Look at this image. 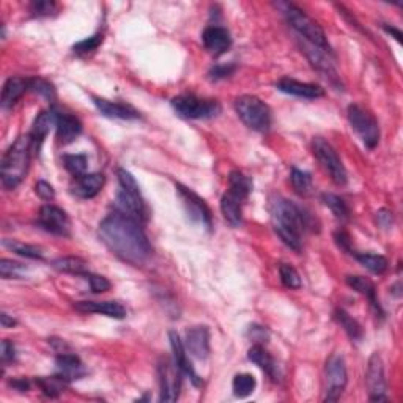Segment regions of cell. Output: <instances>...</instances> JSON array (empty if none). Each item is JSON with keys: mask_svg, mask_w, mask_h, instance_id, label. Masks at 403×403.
<instances>
[{"mask_svg": "<svg viewBox=\"0 0 403 403\" xmlns=\"http://www.w3.org/2000/svg\"><path fill=\"white\" fill-rule=\"evenodd\" d=\"M38 225L57 236H70L71 223L64 209L55 205H44L39 209Z\"/></svg>", "mask_w": 403, "mask_h": 403, "instance_id": "13", "label": "cell"}, {"mask_svg": "<svg viewBox=\"0 0 403 403\" xmlns=\"http://www.w3.org/2000/svg\"><path fill=\"white\" fill-rule=\"evenodd\" d=\"M75 308L84 314H101L118 320L126 317V308L118 301H81Z\"/></svg>", "mask_w": 403, "mask_h": 403, "instance_id": "17", "label": "cell"}, {"mask_svg": "<svg viewBox=\"0 0 403 403\" xmlns=\"http://www.w3.org/2000/svg\"><path fill=\"white\" fill-rule=\"evenodd\" d=\"M104 186L103 174H84L76 177L71 185V194L79 198H93Z\"/></svg>", "mask_w": 403, "mask_h": 403, "instance_id": "21", "label": "cell"}, {"mask_svg": "<svg viewBox=\"0 0 403 403\" xmlns=\"http://www.w3.org/2000/svg\"><path fill=\"white\" fill-rule=\"evenodd\" d=\"M321 198H323V203H325V205L329 209H331L332 214L336 216L337 219H340V221H348V218H350V208H348L347 203H345L344 198H340L336 194H328V192H326V194H323Z\"/></svg>", "mask_w": 403, "mask_h": 403, "instance_id": "35", "label": "cell"}, {"mask_svg": "<svg viewBox=\"0 0 403 403\" xmlns=\"http://www.w3.org/2000/svg\"><path fill=\"white\" fill-rule=\"evenodd\" d=\"M64 166L73 177H81L87 170V156L85 155H65Z\"/></svg>", "mask_w": 403, "mask_h": 403, "instance_id": "38", "label": "cell"}, {"mask_svg": "<svg viewBox=\"0 0 403 403\" xmlns=\"http://www.w3.org/2000/svg\"><path fill=\"white\" fill-rule=\"evenodd\" d=\"M355 257L357 262H359L364 268H367L373 274H383V272L388 270V259L383 257V255L378 254H371V252H359L355 254Z\"/></svg>", "mask_w": 403, "mask_h": 403, "instance_id": "32", "label": "cell"}, {"mask_svg": "<svg viewBox=\"0 0 403 403\" xmlns=\"http://www.w3.org/2000/svg\"><path fill=\"white\" fill-rule=\"evenodd\" d=\"M98 235L106 247L123 262L140 266L150 259L151 244L142 224L118 209L101 221Z\"/></svg>", "mask_w": 403, "mask_h": 403, "instance_id": "1", "label": "cell"}, {"mask_svg": "<svg viewBox=\"0 0 403 403\" xmlns=\"http://www.w3.org/2000/svg\"><path fill=\"white\" fill-rule=\"evenodd\" d=\"M178 194L181 197V202L186 208V213L189 214V218L194 221V223L202 224L207 229H212V209L208 208V205L203 200L202 197H198L194 191L186 188L181 183L175 185Z\"/></svg>", "mask_w": 403, "mask_h": 403, "instance_id": "12", "label": "cell"}, {"mask_svg": "<svg viewBox=\"0 0 403 403\" xmlns=\"http://www.w3.org/2000/svg\"><path fill=\"white\" fill-rule=\"evenodd\" d=\"M393 213L389 212V209H379L377 213V223L379 227H383V229H389L391 225H393Z\"/></svg>", "mask_w": 403, "mask_h": 403, "instance_id": "50", "label": "cell"}, {"mask_svg": "<svg viewBox=\"0 0 403 403\" xmlns=\"http://www.w3.org/2000/svg\"><path fill=\"white\" fill-rule=\"evenodd\" d=\"M85 277H87V281L90 282V288H92L93 293H104L107 290H111V282L107 281L104 276L90 274V272H87Z\"/></svg>", "mask_w": 403, "mask_h": 403, "instance_id": "43", "label": "cell"}, {"mask_svg": "<svg viewBox=\"0 0 403 403\" xmlns=\"http://www.w3.org/2000/svg\"><path fill=\"white\" fill-rule=\"evenodd\" d=\"M276 87L279 92L298 96V98H306V100H317L321 98L325 95V90L315 84H308V82H299L294 81L290 77H283L279 82L276 84Z\"/></svg>", "mask_w": 403, "mask_h": 403, "instance_id": "19", "label": "cell"}, {"mask_svg": "<svg viewBox=\"0 0 403 403\" xmlns=\"http://www.w3.org/2000/svg\"><path fill=\"white\" fill-rule=\"evenodd\" d=\"M10 386H13L15 389L21 391V393H26V391L28 389V382L26 378H18V379H13V382L10 383Z\"/></svg>", "mask_w": 403, "mask_h": 403, "instance_id": "52", "label": "cell"}, {"mask_svg": "<svg viewBox=\"0 0 403 403\" xmlns=\"http://www.w3.org/2000/svg\"><path fill=\"white\" fill-rule=\"evenodd\" d=\"M277 7L282 10L287 22L292 26L293 30L298 33V37L303 41L314 44L317 48L329 49L325 30H323L319 22L312 19L309 15H306L303 10L293 3H277Z\"/></svg>", "mask_w": 403, "mask_h": 403, "instance_id": "5", "label": "cell"}, {"mask_svg": "<svg viewBox=\"0 0 403 403\" xmlns=\"http://www.w3.org/2000/svg\"><path fill=\"white\" fill-rule=\"evenodd\" d=\"M185 348L196 359H207L209 355V329L208 326H192L186 331Z\"/></svg>", "mask_w": 403, "mask_h": 403, "instance_id": "15", "label": "cell"}, {"mask_svg": "<svg viewBox=\"0 0 403 403\" xmlns=\"http://www.w3.org/2000/svg\"><path fill=\"white\" fill-rule=\"evenodd\" d=\"M271 214L274 232L281 238L282 243L287 244L293 251H301V247H303V234L315 229L314 218H312L310 213L306 212L298 203L279 197L272 202Z\"/></svg>", "mask_w": 403, "mask_h": 403, "instance_id": "2", "label": "cell"}, {"mask_svg": "<svg viewBox=\"0 0 403 403\" xmlns=\"http://www.w3.org/2000/svg\"><path fill=\"white\" fill-rule=\"evenodd\" d=\"M312 150H314L315 158L321 164V167L329 174L334 183L339 186L347 183V169H345L342 160L339 158L336 149L328 140L323 138H315L312 140Z\"/></svg>", "mask_w": 403, "mask_h": 403, "instance_id": "8", "label": "cell"}, {"mask_svg": "<svg viewBox=\"0 0 403 403\" xmlns=\"http://www.w3.org/2000/svg\"><path fill=\"white\" fill-rule=\"evenodd\" d=\"M32 151L30 135H21L5 151L2 164H0V177H2V185L5 188L15 189L24 180Z\"/></svg>", "mask_w": 403, "mask_h": 403, "instance_id": "3", "label": "cell"}, {"mask_svg": "<svg viewBox=\"0 0 403 403\" xmlns=\"http://www.w3.org/2000/svg\"><path fill=\"white\" fill-rule=\"evenodd\" d=\"M169 340H170V347H172V353H174V361L177 367L181 371L183 375L188 377L191 379V383L194 386H202V378L197 375V372L192 367L189 357H188V351L185 348L183 340L180 339V336L175 331L169 332Z\"/></svg>", "mask_w": 403, "mask_h": 403, "instance_id": "16", "label": "cell"}, {"mask_svg": "<svg viewBox=\"0 0 403 403\" xmlns=\"http://www.w3.org/2000/svg\"><path fill=\"white\" fill-rule=\"evenodd\" d=\"M57 371L59 375L66 378L68 382H75V379H81L87 375V368H85L84 362L79 359V356L73 353H60L55 357Z\"/></svg>", "mask_w": 403, "mask_h": 403, "instance_id": "24", "label": "cell"}, {"mask_svg": "<svg viewBox=\"0 0 403 403\" xmlns=\"http://www.w3.org/2000/svg\"><path fill=\"white\" fill-rule=\"evenodd\" d=\"M347 283L351 288H353V290H356L357 293L364 294L366 298H368V301H371V306L373 309H375L377 314L383 315L382 306H379L378 299H377L375 285H373V282L371 279H367V277H364V276H347Z\"/></svg>", "mask_w": 403, "mask_h": 403, "instance_id": "28", "label": "cell"}, {"mask_svg": "<svg viewBox=\"0 0 403 403\" xmlns=\"http://www.w3.org/2000/svg\"><path fill=\"white\" fill-rule=\"evenodd\" d=\"M68 379L64 378L62 375L57 373L55 377H43V378H37V384L41 388V391L48 397H57L60 395L68 386Z\"/></svg>", "mask_w": 403, "mask_h": 403, "instance_id": "34", "label": "cell"}, {"mask_svg": "<svg viewBox=\"0 0 403 403\" xmlns=\"http://www.w3.org/2000/svg\"><path fill=\"white\" fill-rule=\"evenodd\" d=\"M255 386H257V382L251 373H240L234 378V394L240 399H244V397L254 393Z\"/></svg>", "mask_w": 403, "mask_h": 403, "instance_id": "37", "label": "cell"}, {"mask_svg": "<svg viewBox=\"0 0 403 403\" xmlns=\"http://www.w3.org/2000/svg\"><path fill=\"white\" fill-rule=\"evenodd\" d=\"M2 362L3 364H7L10 361H15V356H16V350H15V345L10 342V340H3L2 342Z\"/></svg>", "mask_w": 403, "mask_h": 403, "instance_id": "49", "label": "cell"}, {"mask_svg": "<svg viewBox=\"0 0 403 403\" xmlns=\"http://www.w3.org/2000/svg\"><path fill=\"white\" fill-rule=\"evenodd\" d=\"M3 246L8 247L10 251H13L15 254L21 255V257L32 259V260H43L44 259L43 249L38 247V246H33V244H26V243L15 241V240H3Z\"/></svg>", "mask_w": 403, "mask_h": 403, "instance_id": "33", "label": "cell"}, {"mask_svg": "<svg viewBox=\"0 0 403 403\" xmlns=\"http://www.w3.org/2000/svg\"><path fill=\"white\" fill-rule=\"evenodd\" d=\"M57 140L60 144H71L73 140L79 138V134L82 133V123L77 117L71 115V113L57 111Z\"/></svg>", "mask_w": 403, "mask_h": 403, "instance_id": "20", "label": "cell"}, {"mask_svg": "<svg viewBox=\"0 0 403 403\" xmlns=\"http://www.w3.org/2000/svg\"><path fill=\"white\" fill-rule=\"evenodd\" d=\"M334 240H336V244L340 249H342L344 252L353 254V251H351V238H350V235L347 234V232L337 230L336 234H334Z\"/></svg>", "mask_w": 403, "mask_h": 403, "instance_id": "48", "label": "cell"}, {"mask_svg": "<svg viewBox=\"0 0 403 403\" xmlns=\"http://www.w3.org/2000/svg\"><path fill=\"white\" fill-rule=\"evenodd\" d=\"M249 361H252L255 366H259L262 371H265L272 379H279V367L268 351L265 350L263 345H254L247 353Z\"/></svg>", "mask_w": 403, "mask_h": 403, "instance_id": "27", "label": "cell"}, {"mask_svg": "<svg viewBox=\"0 0 403 403\" xmlns=\"http://www.w3.org/2000/svg\"><path fill=\"white\" fill-rule=\"evenodd\" d=\"M252 191V180L246 177L240 170H234L229 175V192L240 197L241 200H246Z\"/></svg>", "mask_w": 403, "mask_h": 403, "instance_id": "30", "label": "cell"}, {"mask_svg": "<svg viewBox=\"0 0 403 403\" xmlns=\"http://www.w3.org/2000/svg\"><path fill=\"white\" fill-rule=\"evenodd\" d=\"M26 90H30V79L24 77H10L3 85L2 90V107L3 109H10L13 107Z\"/></svg>", "mask_w": 403, "mask_h": 403, "instance_id": "25", "label": "cell"}, {"mask_svg": "<svg viewBox=\"0 0 403 403\" xmlns=\"http://www.w3.org/2000/svg\"><path fill=\"white\" fill-rule=\"evenodd\" d=\"M347 115L351 128L357 133L361 140L364 142L367 149H375L379 142V135H382L379 134V126L375 117H373L368 111H366L364 107L357 104L348 106Z\"/></svg>", "mask_w": 403, "mask_h": 403, "instance_id": "9", "label": "cell"}, {"mask_svg": "<svg viewBox=\"0 0 403 403\" xmlns=\"http://www.w3.org/2000/svg\"><path fill=\"white\" fill-rule=\"evenodd\" d=\"M181 373L180 368L175 364L174 359L164 357L158 364V377H160L161 388V402H175L178 400L181 391Z\"/></svg>", "mask_w": 403, "mask_h": 403, "instance_id": "11", "label": "cell"}, {"mask_svg": "<svg viewBox=\"0 0 403 403\" xmlns=\"http://www.w3.org/2000/svg\"><path fill=\"white\" fill-rule=\"evenodd\" d=\"M279 274H281V281L283 285H285L287 288H290V290H298V288H301V285H303L298 271L294 270L292 265L282 263L279 266Z\"/></svg>", "mask_w": 403, "mask_h": 403, "instance_id": "40", "label": "cell"}, {"mask_svg": "<svg viewBox=\"0 0 403 403\" xmlns=\"http://www.w3.org/2000/svg\"><path fill=\"white\" fill-rule=\"evenodd\" d=\"M367 386L368 393H371L372 402H386L388 400V383L384 378V366L382 361V356L378 353H373L368 359L367 366Z\"/></svg>", "mask_w": 403, "mask_h": 403, "instance_id": "14", "label": "cell"}, {"mask_svg": "<svg viewBox=\"0 0 403 403\" xmlns=\"http://www.w3.org/2000/svg\"><path fill=\"white\" fill-rule=\"evenodd\" d=\"M235 111L241 122L252 131L266 133L271 126V109L254 95H243L235 101Z\"/></svg>", "mask_w": 403, "mask_h": 403, "instance_id": "6", "label": "cell"}, {"mask_svg": "<svg viewBox=\"0 0 403 403\" xmlns=\"http://www.w3.org/2000/svg\"><path fill=\"white\" fill-rule=\"evenodd\" d=\"M325 402H337L347 388L348 375L347 366L342 355L334 353L329 356L325 368Z\"/></svg>", "mask_w": 403, "mask_h": 403, "instance_id": "10", "label": "cell"}, {"mask_svg": "<svg viewBox=\"0 0 403 403\" xmlns=\"http://www.w3.org/2000/svg\"><path fill=\"white\" fill-rule=\"evenodd\" d=\"M236 66L234 64H227V65H216L209 71V77L214 79V81H219V79H225L232 76L235 73Z\"/></svg>", "mask_w": 403, "mask_h": 403, "instance_id": "46", "label": "cell"}, {"mask_svg": "<svg viewBox=\"0 0 403 403\" xmlns=\"http://www.w3.org/2000/svg\"><path fill=\"white\" fill-rule=\"evenodd\" d=\"M243 203L244 200L229 191L221 198V212L232 227H240L243 224Z\"/></svg>", "mask_w": 403, "mask_h": 403, "instance_id": "26", "label": "cell"}, {"mask_svg": "<svg viewBox=\"0 0 403 403\" xmlns=\"http://www.w3.org/2000/svg\"><path fill=\"white\" fill-rule=\"evenodd\" d=\"M203 46L213 55H221L227 53L232 46V38L227 28L219 26H209L202 35Z\"/></svg>", "mask_w": 403, "mask_h": 403, "instance_id": "18", "label": "cell"}, {"mask_svg": "<svg viewBox=\"0 0 403 403\" xmlns=\"http://www.w3.org/2000/svg\"><path fill=\"white\" fill-rule=\"evenodd\" d=\"M35 192L43 198V200H53L55 197V191L53 185H49L48 181H38L35 186Z\"/></svg>", "mask_w": 403, "mask_h": 403, "instance_id": "47", "label": "cell"}, {"mask_svg": "<svg viewBox=\"0 0 403 403\" xmlns=\"http://www.w3.org/2000/svg\"><path fill=\"white\" fill-rule=\"evenodd\" d=\"M55 3L48 2V0H38V2H33L30 5V11L33 16H38V18H41V16H50L55 11Z\"/></svg>", "mask_w": 403, "mask_h": 403, "instance_id": "45", "label": "cell"}, {"mask_svg": "<svg viewBox=\"0 0 403 403\" xmlns=\"http://www.w3.org/2000/svg\"><path fill=\"white\" fill-rule=\"evenodd\" d=\"M53 266L60 272L68 274H87V262L81 257H59L53 262Z\"/></svg>", "mask_w": 403, "mask_h": 403, "instance_id": "31", "label": "cell"}, {"mask_svg": "<svg viewBox=\"0 0 403 403\" xmlns=\"http://www.w3.org/2000/svg\"><path fill=\"white\" fill-rule=\"evenodd\" d=\"M290 181L293 189L298 192L299 196H309L312 191V175L309 172H304V170L293 169L290 175Z\"/></svg>", "mask_w": 403, "mask_h": 403, "instance_id": "36", "label": "cell"}, {"mask_svg": "<svg viewBox=\"0 0 403 403\" xmlns=\"http://www.w3.org/2000/svg\"><path fill=\"white\" fill-rule=\"evenodd\" d=\"M30 90L32 92H35L38 95H41L43 98H46L49 103L50 101H55V88H54V85L48 82L46 79H39V77H35V79H30Z\"/></svg>", "mask_w": 403, "mask_h": 403, "instance_id": "41", "label": "cell"}, {"mask_svg": "<svg viewBox=\"0 0 403 403\" xmlns=\"http://www.w3.org/2000/svg\"><path fill=\"white\" fill-rule=\"evenodd\" d=\"M334 320H336L339 325L344 328V331L347 332V336L353 340V342H359V340H362V337H364L362 326L348 314L347 310H344V309L334 310Z\"/></svg>", "mask_w": 403, "mask_h": 403, "instance_id": "29", "label": "cell"}, {"mask_svg": "<svg viewBox=\"0 0 403 403\" xmlns=\"http://www.w3.org/2000/svg\"><path fill=\"white\" fill-rule=\"evenodd\" d=\"M172 107L178 115L189 120H205L219 115L221 112V104L216 100H202L194 95L175 96Z\"/></svg>", "mask_w": 403, "mask_h": 403, "instance_id": "7", "label": "cell"}, {"mask_svg": "<svg viewBox=\"0 0 403 403\" xmlns=\"http://www.w3.org/2000/svg\"><path fill=\"white\" fill-rule=\"evenodd\" d=\"M57 122V109L53 107V109L44 111L41 113H38V117L33 122L32 131H30V139H32V150L38 151L41 149V144L46 139V135L50 131V126L55 124Z\"/></svg>", "mask_w": 403, "mask_h": 403, "instance_id": "23", "label": "cell"}, {"mask_svg": "<svg viewBox=\"0 0 403 403\" xmlns=\"http://www.w3.org/2000/svg\"><path fill=\"white\" fill-rule=\"evenodd\" d=\"M0 323H2V328H13L18 325V321H16L13 317H10L7 312H2V314H0Z\"/></svg>", "mask_w": 403, "mask_h": 403, "instance_id": "51", "label": "cell"}, {"mask_svg": "<svg viewBox=\"0 0 403 403\" xmlns=\"http://www.w3.org/2000/svg\"><path fill=\"white\" fill-rule=\"evenodd\" d=\"M383 28L388 33H391V35H394L397 41L402 43V33H400V30H397V28H394V27H389L388 24H383Z\"/></svg>", "mask_w": 403, "mask_h": 403, "instance_id": "53", "label": "cell"}, {"mask_svg": "<svg viewBox=\"0 0 403 403\" xmlns=\"http://www.w3.org/2000/svg\"><path fill=\"white\" fill-rule=\"evenodd\" d=\"M93 103L104 117L109 118H120V120H138L140 118V112L135 111L133 106L117 103V101H109L104 98H96L93 96Z\"/></svg>", "mask_w": 403, "mask_h": 403, "instance_id": "22", "label": "cell"}, {"mask_svg": "<svg viewBox=\"0 0 403 403\" xmlns=\"http://www.w3.org/2000/svg\"><path fill=\"white\" fill-rule=\"evenodd\" d=\"M26 271H27L26 265H22L19 262H15V260L10 259L0 260V276H2L3 279H19Z\"/></svg>", "mask_w": 403, "mask_h": 403, "instance_id": "39", "label": "cell"}, {"mask_svg": "<svg viewBox=\"0 0 403 403\" xmlns=\"http://www.w3.org/2000/svg\"><path fill=\"white\" fill-rule=\"evenodd\" d=\"M118 186L120 189L117 192V208L118 212L131 216L139 223H145L147 221V205L144 197H142L140 188L138 181L133 177L128 170L118 169Z\"/></svg>", "mask_w": 403, "mask_h": 403, "instance_id": "4", "label": "cell"}, {"mask_svg": "<svg viewBox=\"0 0 403 403\" xmlns=\"http://www.w3.org/2000/svg\"><path fill=\"white\" fill-rule=\"evenodd\" d=\"M101 43H103V35L96 33V35H93V37L85 38V39H82V41L76 43L75 46H73V50H75V53L79 55H84V54L92 53V50L98 48Z\"/></svg>", "mask_w": 403, "mask_h": 403, "instance_id": "42", "label": "cell"}, {"mask_svg": "<svg viewBox=\"0 0 403 403\" xmlns=\"http://www.w3.org/2000/svg\"><path fill=\"white\" fill-rule=\"evenodd\" d=\"M247 337L254 340L255 345H262L266 344L270 339V332L268 329L265 326H260V325H251L247 329Z\"/></svg>", "mask_w": 403, "mask_h": 403, "instance_id": "44", "label": "cell"}]
</instances>
